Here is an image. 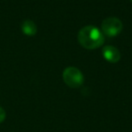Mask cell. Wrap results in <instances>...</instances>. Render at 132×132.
Returning a JSON list of instances; mask_svg holds the SVG:
<instances>
[{"label": "cell", "instance_id": "277c9868", "mask_svg": "<svg viewBox=\"0 0 132 132\" xmlns=\"http://www.w3.org/2000/svg\"><path fill=\"white\" fill-rule=\"evenodd\" d=\"M102 55L109 62L116 63L120 60V53L112 45H105L102 49Z\"/></svg>", "mask_w": 132, "mask_h": 132}, {"label": "cell", "instance_id": "8992f818", "mask_svg": "<svg viewBox=\"0 0 132 132\" xmlns=\"http://www.w3.org/2000/svg\"><path fill=\"white\" fill-rule=\"evenodd\" d=\"M6 111H5V110L2 108V107L0 106V123L3 122V121L5 120V119H6Z\"/></svg>", "mask_w": 132, "mask_h": 132}, {"label": "cell", "instance_id": "5b68a950", "mask_svg": "<svg viewBox=\"0 0 132 132\" xmlns=\"http://www.w3.org/2000/svg\"><path fill=\"white\" fill-rule=\"evenodd\" d=\"M21 29H22L23 33L28 36H34L37 33L36 24H35L34 21L30 20V19L23 21L22 24H21Z\"/></svg>", "mask_w": 132, "mask_h": 132}, {"label": "cell", "instance_id": "6da1fadb", "mask_svg": "<svg viewBox=\"0 0 132 132\" xmlns=\"http://www.w3.org/2000/svg\"><path fill=\"white\" fill-rule=\"evenodd\" d=\"M78 41L83 48L93 50L102 46L104 43V35L97 27L93 26H86L78 33Z\"/></svg>", "mask_w": 132, "mask_h": 132}, {"label": "cell", "instance_id": "52a82bcc", "mask_svg": "<svg viewBox=\"0 0 132 132\" xmlns=\"http://www.w3.org/2000/svg\"><path fill=\"white\" fill-rule=\"evenodd\" d=\"M130 1H131V2H132V0H130Z\"/></svg>", "mask_w": 132, "mask_h": 132}, {"label": "cell", "instance_id": "7a4b0ae2", "mask_svg": "<svg viewBox=\"0 0 132 132\" xmlns=\"http://www.w3.org/2000/svg\"><path fill=\"white\" fill-rule=\"evenodd\" d=\"M62 79L70 88H79L83 84L84 77L81 72L76 67H67L62 72Z\"/></svg>", "mask_w": 132, "mask_h": 132}, {"label": "cell", "instance_id": "3957f363", "mask_svg": "<svg viewBox=\"0 0 132 132\" xmlns=\"http://www.w3.org/2000/svg\"><path fill=\"white\" fill-rule=\"evenodd\" d=\"M122 23L117 17H108V18L104 19L101 24L102 34L110 37L117 36L122 31Z\"/></svg>", "mask_w": 132, "mask_h": 132}]
</instances>
